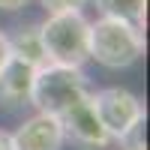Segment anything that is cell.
<instances>
[{"label":"cell","instance_id":"7","mask_svg":"<svg viewBox=\"0 0 150 150\" xmlns=\"http://www.w3.org/2000/svg\"><path fill=\"white\" fill-rule=\"evenodd\" d=\"M33 78H36V69L30 63H24L18 57H9L6 66L0 69V105H6V108L27 105L30 90H33Z\"/></svg>","mask_w":150,"mask_h":150},{"label":"cell","instance_id":"14","mask_svg":"<svg viewBox=\"0 0 150 150\" xmlns=\"http://www.w3.org/2000/svg\"><path fill=\"white\" fill-rule=\"evenodd\" d=\"M126 150H138V147H126Z\"/></svg>","mask_w":150,"mask_h":150},{"label":"cell","instance_id":"13","mask_svg":"<svg viewBox=\"0 0 150 150\" xmlns=\"http://www.w3.org/2000/svg\"><path fill=\"white\" fill-rule=\"evenodd\" d=\"M0 150H12V141H9V132L0 129Z\"/></svg>","mask_w":150,"mask_h":150},{"label":"cell","instance_id":"1","mask_svg":"<svg viewBox=\"0 0 150 150\" xmlns=\"http://www.w3.org/2000/svg\"><path fill=\"white\" fill-rule=\"evenodd\" d=\"M87 54L105 69H126L144 54V33L132 21L99 15L96 21H90Z\"/></svg>","mask_w":150,"mask_h":150},{"label":"cell","instance_id":"2","mask_svg":"<svg viewBox=\"0 0 150 150\" xmlns=\"http://www.w3.org/2000/svg\"><path fill=\"white\" fill-rule=\"evenodd\" d=\"M39 36H42L48 63H60V66H84L87 60H90V54H87L90 21L84 18L81 9L48 12V18L39 24Z\"/></svg>","mask_w":150,"mask_h":150},{"label":"cell","instance_id":"10","mask_svg":"<svg viewBox=\"0 0 150 150\" xmlns=\"http://www.w3.org/2000/svg\"><path fill=\"white\" fill-rule=\"evenodd\" d=\"M45 12H69V9H84L87 0H39Z\"/></svg>","mask_w":150,"mask_h":150},{"label":"cell","instance_id":"5","mask_svg":"<svg viewBox=\"0 0 150 150\" xmlns=\"http://www.w3.org/2000/svg\"><path fill=\"white\" fill-rule=\"evenodd\" d=\"M60 126H63L66 141L78 144V147H84V150H105L108 144H114V141H111V135L105 132L102 120L96 117V108H93L90 93L81 96L72 108H66L63 114H60Z\"/></svg>","mask_w":150,"mask_h":150},{"label":"cell","instance_id":"3","mask_svg":"<svg viewBox=\"0 0 150 150\" xmlns=\"http://www.w3.org/2000/svg\"><path fill=\"white\" fill-rule=\"evenodd\" d=\"M87 93H90V81H87V72L81 66L45 63V66L36 69L33 90H30V105L39 114L60 117L66 108H72Z\"/></svg>","mask_w":150,"mask_h":150},{"label":"cell","instance_id":"9","mask_svg":"<svg viewBox=\"0 0 150 150\" xmlns=\"http://www.w3.org/2000/svg\"><path fill=\"white\" fill-rule=\"evenodd\" d=\"M99 15L105 18H123V21H132V24H144V9H147V0H93Z\"/></svg>","mask_w":150,"mask_h":150},{"label":"cell","instance_id":"8","mask_svg":"<svg viewBox=\"0 0 150 150\" xmlns=\"http://www.w3.org/2000/svg\"><path fill=\"white\" fill-rule=\"evenodd\" d=\"M9 54L30 63L33 69H39L48 63L45 57V45H42V36H39V24H24L15 33L9 36Z\"/></svg>","mask_w":150,"mask_h":150},{"label":"cell","instance_id":"4","mask_svg":"<svg viewBox=\"0 0 150 150\" xmlns=\"http://www.w3.org/2000/svg\"><path fill=\"white\" fill-rule=\"evenodd\" d=\"M96 117L102 120L111 141H129L144 123V102L126 87H102L90 93Z\"/></svg>","mask_w":150,"mask_h":150},{"label":"cell","instance_id":"12","mask_svg":"<svg viewBox=\"0 0 150 150\" xmlns=\"http://www.w3.org/2000/svg\"><path fill=\"white\" fill-rule=\"evenodd\" d=\"M27 3H30V0H0V12H18Z\"/></svg>","mask_w":150,"mask_h":150},{"label":"cell","instance_id":"11","mask_svg":"<svg viewBox=\"0 0 150 150\" xmlns=\"http://www.w3.org/2000/svg\"><path fill=\"white\" fill-rule=\"evenodd\" d=\"M9 57H12V54H9V36L0 30V69L6 66V60H9Z\"/></svg>","mask_w":150,"mask_h":150},{"label":"cell","instance_id":"6","mask_svg":"<svg viewBox=\"0 0 150 150\" xmlns=\"http://www.w3.org/2000/svg\"><path fill=\"white\" fill-rule=\"evenodd\" d=\"M12 150H63L66 135L60 126V117L54 114H39L21 120L15 132H9Z\"/></svg>","mask_w":150,"mask_h":150}]
</instances>
